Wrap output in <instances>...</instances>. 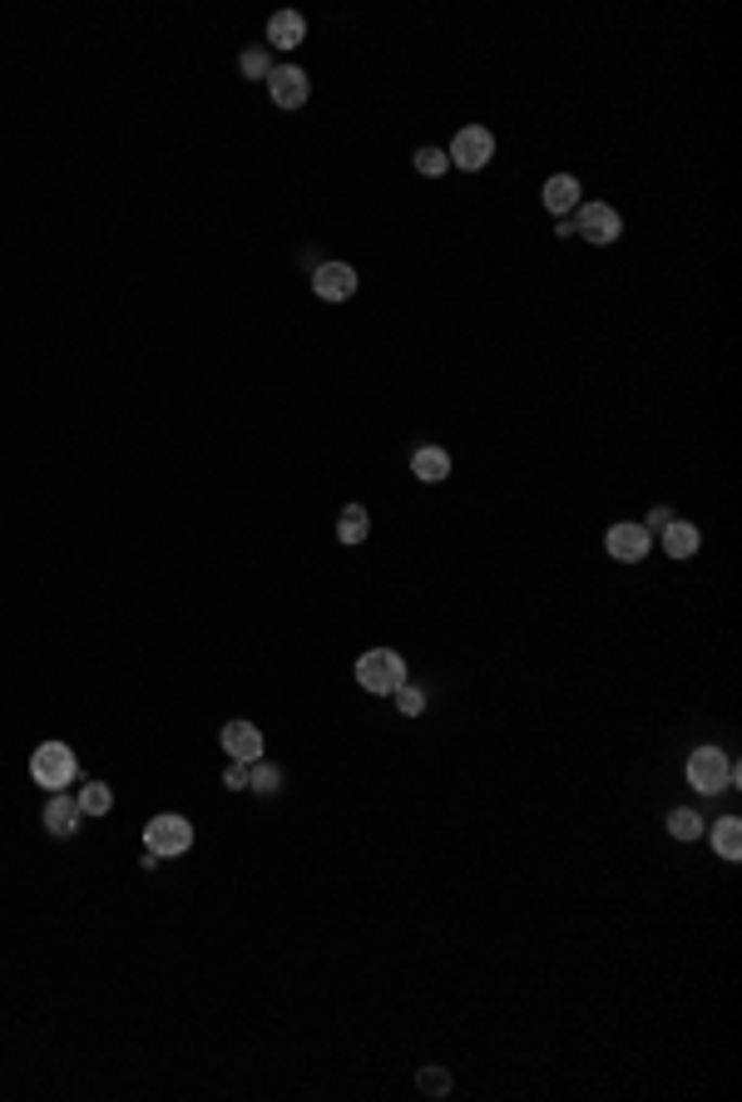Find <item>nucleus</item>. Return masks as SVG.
I'll use <instances>...</instances> for the list:
<instances>
[{
  "label": "nucleus",
  "instance_id": "1",
  "mask_svg": "<svg viewBox=\"0 0 742 1102\" xmlns=\"http://www.w3.org/2000/svg\"><path fill=\"white\" fill-rule=\"evenodd\" d=\"M683 777L698 796H722V791L738 786V761H732L722 746H693Z\"/></svg>",
  "mask_w": 742,
  "mask_h": 1102
},
{
  "label": "nucleus",
  "instance_id": "2",
  "mask_svg": "<svg viewBox=\"0 0 742 1102\" xmlns=\"http://www.w3.org/2000/svg\"><path fill=\"white\" fill-rule=\"evenodd\" d=\"M406 682V657L396 648H367L357 657V688L371 692V697H392L396 688Z\"/></svg>",
  "mask_w": 742,
  "mask_h": 1102
},
{
  "label": "nucleus",
  "instance_id": "3",
  "mask_svg": "<svg viewBox=\"0 0 742 1102\" xmlns=\"http://www.w3.org/2000/svg\"><path fill=\"white\" fill-rule=\"evenodd\" d=\"M30 781L40 791H69L79 781V761L65 742H40L30 752Z\"/></svg>",
  "mask_w": 742,
  "mask_h": 1102
},
{
  "label": "nucleus",
  "instance_id": "4",
  "mask_svg": "<svg viewBox=\"0 0 742 1102\" xmlns=\"http://www.w3.org/2000/svg\"><path fill=\"white\" fill-rule=\"evenodd\" d=\"M574 238H585L594 247H609L624 238V218H618L614 203H599V198H585L574 208Z\"/></svg>",
  "mask_w": 742,
  "mask_h": 1102
},
{
  "label": "nucleus",
  "instance_id": "5",
  "mask_svg": "<svg viewBox=\"0 0 742 1102\" xmlns=\"http://www.w3.org/2000/svg\"><path fill=\"white\" fill-rule=\"evenodd\" d=\"M144 850H154L158 860H174V856H189L193 850V825L189 816L179 811H164L144 825Z\"/></svg>",
  "mask_w": 742,
  "mask_h": 1102
},
{
  "label": "nucleus",
  "instance_id": "6",
  "mask_svg": "<svg viewBox=\"0 0 742 1102\" xmlns=\"http://www.w3.org/2000/svg\"><path fill=\"white\" fill-rule=\"evenodd\" d=\"M446 158H450V168H465V174H481L485 164L495 158V134L485 129V124H465L461 134L450 139V149H446Z\"/></svg>",
  "mask_w": 742,
  "mask_h": 1102
},
{
  "label": "nucleus",
  "instance_id": "7",
  "mask_svg": "<svg viewBox=\"0 0 742 1102\" xmlns=\"http://www.w3.org/2000/svg\"><path fill=\"white\" fill-rule=\"evenodd\" d=\"M361 287L357 268L351 262H317L312 268V297L317 302H351Z\"/></svg>",
  "mask_w": 742,
  "mask_h": 1102
},
{
  "label": "nucleus",
  "instance_id": "8",
  "mask_svg": "<svg viewBox=\"0 0 742 1102\" xmlns=\"http://www.w3.org/2000/svg\"><path fill=\"white\" fill-rule=\"evenodd\" d=\"M268 94H272V104H278V110H303V104L312 100V79H307L303 65H272Z\"/></svg>",
  "mask_w": 742,
  "mask_h": 1102
},
{
  "label": "nucleus",
  "instance_id": "9",
  "mask_svg": "<svg viewBox=\"0 0 742 1102\" xmlns=\"http://www.w3.org/2000/svg\"><path fill=\"white\" fill-rule=\"evenodd\" d=\"M604 549H609V559H618V564H643V559H649V549H653V535L643 529V524H634V520L609 524Z\"/></svg>",
  "mask_w": 742,
  "mask_h": 1102
},
{
  "label": "nucleus",
  "instance_id": "10",
  "mask_svg": "<svg viewBox=\"0 0 742 1102\" xmlns=\"http://www.w3.org/2000/svg\"><path fill=\"white\" fill-rule=\"evenodd\" d=\"M540 203H545V213H550V218H574V208L585 203V189H579V179H574V174H554V179H545Z\"/></svg>",
  "mask_w": 742,
  "mask_h": 1102
},
{
  "label": "nucleus",
  "instance_id": "11",
  "mask_svg": "<svg viewBox=\"0 0 742 1102\" xmlns=\"http://www.w3.org/2000/svg\"><path fill=\"white\" fill-rule=\"evenodd\" d=\"M79 821H85V811H79L75 796H69V791H50V802H46V831L55 835V841H69V835H79Z\"/></svg>",
  "mask_w": 742,
  "mask_h": 1102
},
{
  "label": "nucleus",
  "instance_id": "12",
  "mask_svg": "<svg viewBox=\"0 0 742 1102\" xmlns=\"http://www.w3.org/2000/svg\"><path fill=\"white\" fill-rule=\"evenodd\" d=\"M223 752H228V761H258L263 757V732L253 722H228L223 727Z\"/></svg>",
  "mask_w": 742,
  "mask_h": 1102
},
{
  "label": "nucleus",
  "instance_id": "13",
  "mask_svg": "<svg viewBox=\"0 0 742 1102\" xmlns=\"http://www.w3.org/2000/svg\"><path fill=\"white\" fill-rule=\"evenodd\" d=\"M411 475H417L421 485H440V479H450V450L417 446L411 450Z\"/></svg>",
  "mask_w": 742,
  "mask_h": 1102
},
{
  "label": "nucleus",
  "instance_id": "14",
  "mask_svg": "<svg viewBox=\"0 0 742 1102\" xmlns=\"http://www.w3.org/2000/svg\"><path fill=\"white\" fill-rule=\"evenodd\" d=\"M307 40V21L297 11H278L268 21V50H297Z\"/></svg>",
  "mask_w": 742,
  "mask_h": 1102
},
{
  "label": "nucleus",
  "instance_id": "15",
  "mask_svg": "<svg viewBox=\"0 0 742 1102\" xmlns=\"http://www.w3.org/2000/svg\"><path fill=\"white\" fill-rule=\"evenodd\" d=\"M658 539H664V554L678 559V564H683V559H693L698 549H703V529H698V524H688V520H674Z\"/></svg>",
  "mask_w": 742,
  "mask_h": 1102
},
{
  "label": "nucleus",
  "instance_id": "16",
  "mask_svg": "<svg viewBox=\"0 0 742 1102\" xmlns=\"http://www.w3.org/2000/svg\"><path fill=\"white\" fill-rule=\"evenodd\" d=\"M713 841V850H718L722 860H742V821L738 816H722V821H713V831H703Z\"/></svg>",
  "mask_w": 742,
  "mask_h": 1102
},
{
  "label": "nucleus",
  "instance_id": "17",
  "mask_svg": "<svg viewBox=\"0 0 742 1102\" xmlns=\"http://www.w3.org/2000/svg\"><path fill=\"white\" fill-rule=\"evenodd\" d=\"M367 535H371V514H367V504H347V510L337 514V539H342L347 549H357Z\"/></svg>",
  "mask_w": 742,
  "mask_h": 1102
},
{
  "label": "nucleus",
  "instance_id": "18",
  "mask_svg": "<svg viewBox=\"0 0 742 1102\" xmlns=\"http://www.w3.org/2000/svg\"><path fill=\"white\" fill-rule=\"evenodd\" d=\"M703 831H708V825H703V816L693 811V806H674V811H668V835H674V841H703Z\"/></svg>",
  "mask_w": 742,
  "mask_h": 1102
},
{
  "label": "nucleus",
  "instance_id": "19",
  "mask_svg": "<svg viewBox=\"0 0 742 1102\" xmlns=\"http://www.w3.org/2000/svg\"><path fill=\"white\" fill-rule=\"evenodd\" d=\"M75 802H79V811L85 816H110L114 811V791L104 786V781H85Z\"/></svg>",
  "mask_w": 742,
  "mask_h": 1102
},
{
  "label": "nucleus",
  "instance_id": "20",
  "mask_svg": "<svg viewBox=\"0 0 742 1102\" xmlns=\"http://www.w3.org/2000/svg\"><path fill=\"white\" fill-rule=\"evenodd\" d=\"M247 791H258V796H278L282 791V771L272 767V761H247Z\"/></svg>",
  "mask_w": 742,
  "mask_h": 1102
},
{
  "label": "nucleus",
  "instance_id": "21",
  "mask_svg": "<svg viewBox=\"0 0 742 1102\" xmlns=\"http://www.w3.org/2000/svg\"><path fill=\"white\" fill-rule=\"evenodd\" d=\"M238 69H243L247 79H263V85H268V75H272V50H268V46L243 50V55H238Z\"/></svg>",
  "mask_w": 742,
  "mask_h": 1102
},
{
  "label": "nucleus",
  "instance_id": "22",
  "mask_svg": "<svg viewBox=\"0 0 742 1102\" xmlns=\"http://www.w3.org/2000/svg\"><path fill=\"white\" fill-rule=\"evenodd\" d=\"M417 174H421V179H440V174H450V158H446V149H436V144H421V149H417Z\"/></svg>",
  "mask_w": 742,
  "mask_h": 1102
},
{
  "label": "nucleus",
  "instance_id": "23",
  "mask_svg": "<svg viewBox=\"0 0 742 1102\" xmlns=\"http://www.w3.org/2000/svg\"><path fill=\"white\" fill-rule=\"evenodd\" d=\"M417 1088L426 1092V1098H446V1092H450V1073L440 1068V1063H426V1068L417 1073Z\"/></svg>",
  "mask_w": 742,
  "mask_h": 1102
},
{
  "label": "nucleus",
  "instance_id": "24",
  "mask_svg": "<svg viewBox=\"0 0 742 1102\" xmlns=\"http://www.w3.org/2000/svg\"><path fill=\"white\" fill-rule=\"evenodd\" d=\"M392 697H396V713H401V717H421V713H426V692L411 688V682H401Z\"/></svg>",
  "mask_w": 742,
  "mask_h": 1102
},
{
  "label": "nucleus",
  "instance_id": "25",
  "mask_svg": "<svg viewBox=\"0 0 742 1102\" xmlns=\"http://www.w3.org/2000/svg\"><path fill=\"white\" fill-rule=\"evenodd\" d=\"M668 524H674V510H668V504H653L649 520H643V529H649V535H664Z\"/></svg>",
  "mask_w": 742,
  "mask_h": 1102
},
{
  "label": "nucleus",
  "instance_id": "26",
  "mask_svg": "<svg viewBox=\"0 0 742 1102\" xmlns=\"http://www.w3.org/2000/svg\"><path fill=\"white\" fill-rule=\"evenodd\" d=\"M223 786H228V791H247V761H228Z\"/></svg>",
  "mask_w": 742,
  "mask_h": 1102
}]
</instances>
